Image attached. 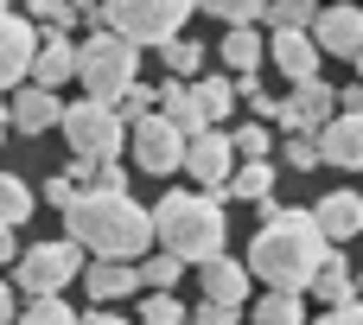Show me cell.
<instances>
[{
	"instance_id": "obj_1",
	"label": "cell",
	"mask_w": 363,
	"mask_h": 325,
	"mask_svg": "<svg viewBox=\"0 0 363 325\" xmlns=\"http://www.w3.org/2000/svg\"><path fill=\"white\" fill-rule=\"evenodd\" d=\"M262 230H255V243H249V281H268V294H306V281L319 275V262H325V236H319V224H313V211H300V204H262Z\"/></svg>"
},
{
	"instance_id": "obj_2",
	"label": "cell",
	"mask_w": 363,
	"mask_h": 325,
	"mask_svg": "<svg viewBox=\"0 0 363 325\" xmlns=\"http://www.w3.org/2000/svg\"><path fill=\"white\" fill-rule=\"evenodd\" d=\"M64 230L96 262H134L153 243V211H140L128 192H77L64 204Z\"/></svg>"
},
{
	"instance_id": "obj_3",
	"label": "cell",
	"mask_w": 363,
	"mask_h": 325,
	"mask_svg": "<svg viewBox=\"0 0 363 325\" xmlns=\"http://www.w3.org/2000/svg\"><path fill=\"white\" fill-rule=\"evenodd\" d=\"M153 236H160L166 255H179V262L191 268V262L223 255L230 217H223L217 192H166V198L153 204Z\"/></svg>"
},
{
	"instance_id": "obj_4",
	"label": "cell",
	"mask_w": 363,
	"mask_h": 325,
	"mask_svg": "<svg viewBox=\"0 0 363 325\" xmlns=\"http://www.w3.org/2000/svg\"><path fill=\"white\" fill-rule=\"evenodd\" d=\"M77 83L89 102H121V89L140 83V51L115 32H89L77 45Z\"/></svg>"
},
{
	"instance_id": "obj_5",
	"label": "cell",
	"mask_w": 363,
	"mask_h": 325,
	"mask_svg": "<svg viewBox=\"0 0 363 325\" xmlns=\"http://www.w3.org/2000/svg\"><path fill=\"white\" fill-rule=\"evenodd\" d=\"M191 13H198V0H102V32H115L140 51V45L179 38V26Z\"/></svg>"
},
{
	"instance_id": "obj_6",
	"label": "cell",
	"mask_w": 363,
	"mask_h": 325,
	"mask_svg": "<svg viewBox=\"0 0 363 325\" xmlns=\"http://www.w3.org/2000/svg\"><path fill=\"white\" fill-rule=\"evenodd\" d=\"M57 128H64V141H70V160H115L121 147H128V121L115 115V102H70L64 115H57Z\"/></svg>"
},
{
	"instance_id": "obj_7",
	"label": "cell",
	"mask_w": 363,
	"mask_h": 325,
	"mask_svg": "<svg viewBox=\"0 0 363 325\" xmlns=\"http://www.w3.org/2000/svg\"><path fill=\"white\" fill-rule=\"evenodd\" d=\"M83 275V249L64 236V243H32L13 255V287L26 300H45V294H64L70 281Z\"/></svg>"
},
{
	"instance_id": "obj_8",
	"label": "cell",
	"mask_w": 363,
	"mask_h": 325,
	"mask_svg": "<svg viewBox=\"0 0 363 325\" xmlns=\"http://www.w3.org/2000/svg\"><path fill=\"white\" fill-rule=\"evenodd\" d=\"M134 166H140V172H153V179H166V172H179V166H185V134H179L160 109L134 121Z\"/></svg>"
},
{
	"instance_id": "obj_9",
	"label": "cell",
	"mask_w": 363,
	"mask_h": 325,
	"mask_svg": "<svg viewBox=\"0 0 363 325\" xmlns=\"http://www.w3.org/2000/svg\"><path fill=\"white\" fill-rule=\"evenodd\" d=\"M338 115V89L332 83H294V96L281 102V115H274V128H287V134H319L325 121Z\"/></svg>"
},
{
	"instance_id": "obj_10",
	"label": "cell",
	"mask_w": 363,
	"mask_h": 325,
	"mask_svg": "<svg viewBox=\"0 0 363 325\" xmlns=\"http://www.w3.org/2000/svg\"><path fill=\"white\" fill-rule=\"evenodd\" d=\"M179 172H191L204 192H223V179L236 172V147H230V134H223V128L191 134V141H185V166H179Z\"/></svg>"
},
{
	"instance_id": "obj_11",
	"label": "cell",
	"mask_w": 363,
	"mask_h": 325,
	"mask_svg": "<svg viewBox=\"0 0 363 325\" xmlns=\"http://www.w3.org/2000/svg\"><path fill=\"white\" fill-rule=\"evenodd\" d=\"M306 32H313V45L332 51V57H357V45H363V6H357V0H332V6L313 13Z\"/></svg>"
},
{
	"instance_id": "obj_12",
	"label": "cell",
	"mask_w": 363,
	"mask_h": 325,
	"mask_svg": "<svg viewBox=\"0 0 363 325\" xmlns=\"http://www.w3.org/2000/svg\"><path fill=\"white\" fill-rule=\"evenodd\" d=\"M32 51H38V26H32L26 13H0V96L26 83Z\"/></svg>"
},
{
	"instance_id": "obj_13",
	"label": "cell",
	"mask_w": 363,
	"mask_h": 325,
	"mask_svg": "<svg viewBox=\"0 0 363 325\" xmlns=\"http://www.w3.org/2000/svg\"><path fill=\"white\" fill-rule=\"evenodd\" d=\"M313 147H319V166H351L363 172V115H332L319 134H313Z\"/></svg>"
},
{
	"instance_id": "obj_14",
	"label": "cell",
	"mask_w": 363,
	"mask_h": 325,
	"mask_svg": "<svg viewBox=\"0 0 363 325\" xmlns=\"http://www.w3.org/2000/svg\"><path fill=\"white\" fill-rule=\"evenodd\" d=\"M262 57H268V64H281V77H287V83H313L325 51L313 45V32H274V38L262 45Z\"/></svg>"
},
{
	"instance_id": "obj_15",
	"label": "cell",
	"mask_w": 363,
	"mask_h": 325,
	"mask_svg": "<svg viewBox=\"0 0 363 325\" xmlns=\"http://www.w3.org/2000/svg\"><path fill=\"white\" fill-rule=\"evenodd\" d=\"M57 115H64L57 89H38V83H19V96L6 102V128H19V134H51Z\"/></svg>"
},
{
	"instance_id": "obj_16",
	"label": "cell",
	"mask_w": 363,
	"mask_h": 325,
	"mask_svg": "<svg viewBox=\"0 0 363 325\" xmlns=\"http://www.w3.org/2000/svg\"><path fill=\"white\" fill-rule=\"evenodd\" d=\"M198 281H204V300H217V307H242V300H249V268H242L236 255L198 262Z\"/></svg>"
},
{
	"instance_id": "obj_17",
	"label": "cell",
	"mask_w": 363,
	"mask_h": 325,
	"mask_svg": "<svg viewBox=\"0 0 363 325\" xmlns=\"http://www.w3.org/2000/svg\"><path fill=\"white\" fill-rule=\"evenodd\" d=\"M313 224H319V236L338 249L345 236H357V230H363V198H357V192H332V198H319V204H313Z\"/></svg>"
},
{
	"instance_id": "obj_18",
	"label": "cell",
	"mask_w": 363,
	"mask_h": 325,
	"mask_svg": "<svg viewBox=\"0 0 363 325\" xmlns=\"http://www.w3.org/2000/svg\"><path fill=\"white\" fill-rule=\"evenodd\" d=\"M38 89H57V83H70L77 77V45L64 38V32H51V38H38V51H32V70H26Z\"/></svg>"
},
{
	"instance_id": "obj_19",
	"label": "cell",
	"mask_w": 363,
	"mask_h": 325,
	"mask_svg": "<svg viewBox=\"0 0 363 325\" xmlns=\"http://www.w3.org/2000/svg\"><path fill=\"white\" fill-rule=\"evenodd\" d=\"M153 109H160V115H166V121H172L185 141L211 128V121H204V109H198V96H191V83H179V77H166V83L153 89Z\"/></svg>"
},
{
	"instance_id": "obj_20",
	"label": "cell",
	"mask_w": 363,
	"mask_h": 325,
	"mask_svg": "<svg viewBox=\"0 0 363 325\" xmlns=\"http://www.w3.org/2000/svg\"><path fill=\"white\" fill-rule=\"evenodd\" d=\"M83 287L96 307H108V300H128L140 287V268L134 262H83Z\"/></svg>"
},
{
	"instance_id": "obj_21",
	"label": "cell",
	"mask_w": 363,
	"mask_h": 325,
	"mask_svg": "<svg viewBox=\"0 0 363 325\" xmlns=\"http://www.w3.org/2000/svg\"><path fill=\"white\" fill-rule=\"evenodd\" d=\"M223 192L242 198V204H268V198H274V166H268V160H242V166L223 179Z\"/></svg>"
},
{
	"instance_id": "obj_22",
	"label": "cell",
	"mask_w": 363,
	"mask_h": 325,
	"mask_svg": "<svg viewBox=\"0 0 363 325\" xmlns=\"http://www.w3.org/2000/svg\"><path fill=\"white\" fill-rule=\"evenodd\" d=\"M306 287H313L325 307H345V300H357V294H351V262H345L338 249H325V262H319V275H313Z\"/></svg>"
},
{
	"instance_id": "obj_23",
	"label": "cell",
	"mask_w": 363,
	"mask_h": 325,
	"mask_svg": "<svg viewBox=\"0 0 363 325\" xmlns=\"http://www.w3.org/2000/svg\"><path fill=\"white\" fill-rule=\"evenodd\" d=\"M262 45H268V38H262L255 26H230V32H223V64H230V70H262Z\"/></svg>"
},
{
	"instance_id": "obj_24",
	"label": "cell",
	"mask_w": 363,
	"mask_h": 325,
	"mask_svg": "<svg viewBox=\"0 0 363 325\" xmlns=\"http://www.w3.org/2000/svg\"><path fill=\"white\" fill-rule=\"evenodd\" d=\"M191 96H198V109H204V121L217 128L223 115H236V83L230 77H198L191 83Z\"/></svg>"
},
{
	"instance_id": "obj_25",
	"label": "cell",
	"mask_w": 363,
	"mask_h": 325,
	"mask_svg": "<svg viewBox=\"0 0 363 325\" xmlns=\"http://www.w3.org/2000/svg\"><path fill=\"white\" fill-rule=\"evenodd\" d=\"M153 51H160V64H166L179 83L204 70V45H198V38H185V32H179V38H166V45H153Z\"/></svg>"
},
{
	"instance_id": "obj_26",
	"label": "cell",
	"mask_w": 363,
	"mask_h": 325,
	"mask_svg": "<svg viewBox=\"0 0 363 325\" xmlns=\"http://www.w3.org/2000/svg\"><path fill=\"white\" fill-rule=\"evenodd\" d=\"M249 325H306V300L300 294H262Z\"/></svg>"
},
{
	"instance_id": "obj_27",
	"label": "cell",
	"mask_w": 363,
	"mask_h": 325,
	"mask_svg": "<svg viewBox=\"0 0 363 325\" xmlns=\"http://www.w3.org/2000/svg\"><path fill=\"white\" fill-rule=\"evenodd\" d=\"M26 217H32V185L13 179V172H0V230H19Z\"/></svg>"
},
{
	"instance_id": "obj_28",
	"label": "cell",
	"mask_w": 363,
	"mask_h": 325,
	"mask_svg": "<svg viewBox=\"0 0 363 325\" xmlns=\"http://www.w3.org/2000/svg\"><path fill=\"white\" fill-rule=\"evenodd\" d=\"M313 13H319V0H268L262 6V19H274V32H306Z\"/></svg>"
},
{
	"instance_id": "obj_29",
	"label": "cell",
	"mask_w": 363,
	"mask_h": 325,
	"mask_svg": "<svg viewBox=\"0 0 363 325\" xmlns=\"http://www.w3.org/2000/svg\"><path fill=\"white\" fill-rule=\"evenodd\" d=\"M19 325H83L77 307H64L57 294H45V300H26V313H13Z\"/></svg>"
},
{
	"instance_id": "obj_30",
	"label": "cell",
	"mask_w": 363,
	"mask_h": 325,
	"mask_svg": "<svg viewBox=\"0 0 363 325\" xmlns=\"http://www.w3.org/2000/svg\"><path fill=\"white\" fill-rule=\"evenodd\" d=\"M179 275H185V262H179V255H166V249L140 262V287H153V294H172V287H179Z\"/></svg>"
},
{
	"instance_id": "obj_31",
	"label": "cell",
	"mask_w": 363,
	"mask_h": 325,
	"mask_svg": "<svg viewBox=\"0 0 363 325\" xmlns=\"http://www.w3.org/2000/svg\"><path fill=\"white\" fill-rule=\"evenodd\" d=\"M230 147H236V160H268V147H274V134H268L262 121H242V128L230 134Z\"/></svg>"
},
{
	"instance_id": "obj_32",
	"label": "cell",
	"mask_w": 363,
	"mask_h": 325,
	"mask_svg": "<svg viewBox=\"0 0 363 325\" xmlns=\"http://www.w3.org/2000/svg\"><path fill=\"white\" fill-rule=\"evenodd\" d=\"M198 6H204V13H217L223 26H255L268 0H198Z\"/></svg>"
},
{
	"instance_id": "obj_33",
	"label": "cell",
	"mask_w": 363,
	"mask_h": 325,
	"mask_svg": "<svg viewBox=\"0 0 363 325\" xmlns=\"http://www.w3.org/2000/svg\"><path fill=\"white\" fill-rule=\"evenodd\" d=\"M26 19H38L45 32H70V0H26Z\"/></svg>"
},
{
	"instance_id": "obj_34",
	"label": "cell",
	"mask_w": 363,
	"mask_h": 325,
	"mask_svg": "<svg viewBox=\"0 0 363 325\" xmlns=\"http://www.w3.org/2000/svg\"><path fill=\"white\" fill-rule=\"evenodd\" d=\"M140 325H185V307H179V294H147V307H140Z\"/></svg>"
},
{
	"instance_id": "obj_35",
	"label": "cell",
	"mask_w": 363,
	"mask_h": 325,
	"mask_svg": "<svg viewBox=\"0 0 363 325\" xmlns=\"http://www.w3.org/2000/svg\"><path fill=\"white\" fill-rule=\"evenodd\" d=\"M281 166H287V172H313V166H319V147H313V134H287V147H281Z\"/></svg>"
},
{
	"instance_id": "obj_36",
	"label": "cell",
	"mask_w": 363,
	"mask_h": 325,
	"mask_svg": "<svg viewBox=\"0 0 363 325\" xmlns=\"http://www.w3.org/2000/svg\"><path fill=\"white\" fill-rule=\"evenodd\" d=\"M115 115H121V121L153 115V89H147V83H128V89H121V102H115Z\"/></svg>"
},
{
	"instance_id": "obj_37",
	"label": "cell",
	"mask_w": 363,
	"mask_h": 325,
	"mask_svg": "<svg viewBox=\"0 0 363 325\" xmlns=\"http://www.w3.org/2000/svg\"><path fill=\"white\" fill-rule=\"evenodd\" d=\"M236 313H242V307H217V300H204V307L185 313V319H198V325H236Z\"/></svg>"
},
{
	"instance_id": "obj_38",
	"label": "cell",
	"mask_w": 363,
	"mask_h": 325,
	"mask_svg": "<svg viewBox=\"0 0 363 325\" xmlns=\"http://www.w3.org/2000/svg\"><path fill=\"white\" fill-rule=\"evenodd\" d=\"M306 325H363V307L345 300V307H325V319H306Z\"/></svg>"
},
{
	"instance_id": "obj_39",
	"label": "cell",
	"mask_w": 363,
	"mask_h": 325,
	"mask_svg": "<svg viewBox=\"0 0 363 325\" xmlns=\"http://www.w3.org/2000/svg\"><path fill=\"white\" fill-rule=\"evenodd\" d=\"M70 198H77V185H70L64 172H57V179H45V204H51V211H64Z\"/></svg>"
},
{
	"instance_id": "obj_40",
	"label": "cell",
	"mask_w": 363,
	"mask_h": 325,
	"mask_svg": "<svg viewBox=\"0 0 363 325\" xmlns=\"http://www.w3.org/2000/svg\"><path fill=\"white\" fill-rule=\"evenodd\" d=\"M338 109H345V115H363V83H351V89H338Z\"/></svg>"
},
{
	"instance_id": "obj_41",
	"label": "cell",
	"mask_w": 363,
	"mask_h": 325,
	"mask_svg": "<svg viewBox=\"0 0 363 325\" xmlns=\"http://www.w3.org/2000/svg\"><path fill=\"white\" fill-rule=\"evenodd\" d=\"M13 313H19V294H13V281H0V325L13 319Z\"/></svg>"
},
{
	"instance_id": "obj_42",
	"label": "cell",
	"mask_w": 363,
	"mask_h": 325,
	"mask_svg": "<svg viewBox=\"0 0 363 325\" xmlns=\"http://www.w3.org/2000/svg\"><path fill=\"white\" fill-rule=\"evenodd\" d=\"M83 325H134V319H121V313H83Z\"/></svg>"
},
{
	"instance_id": "obj_43",
	"label": "cell",
	"mask_w": 363,
	"mask_h": 325,
	"mask_svg": "<svg viewBox=\"0 0 363 325\" xmlns=\"http://www.w3.org/2000/svg\"><path fill=\"white\" fill-rule=\"evenodd\" d=\"M13 255H19V243H13V230H0V268H6Z\"/></svg>"
},
{
	"instance_id": "obj_44",
	"label": "cell",
	"mask_w": 363,
	"mask_h": 325,
	"mask_svg": "<svg viewBox=\"0 0 363 325\" xmlns=\"http://www.w3.org/2000/svg\"><path fill=\"white\" fill-rule=\"evenodd\" d=\"M351 294H357V307H363V275H351Z\"/></svg>"
},
{
	"instance_id": "obj_45",
	"label": "cell",
	"mask_w": 363,
	"mask_h": 325,
	"mask_svg": "<svg viewBox=\"0 0 363 325\" xmlns=\"http://www.w3.org/2000/svg\"><path fill=\"white\" fill-rule=\"evenodd\" d=\"M357 83H363V45H357Z\"/></svg>"
},
{
	"instance_id": "obj_46",
	"label": "cell",
	"mask_w": 363,
	"mask_h": 325,
	"mask_svg": "<svg viewBox=\"0 0 363 325\" xmlns=\"http://www.w3.org/2000/svg\"><path fill=\"white\" fill-rule=\"evenodd\" d=\"M0 121H6V96H0Z\"/></svg>"
},
{
	"instance_id": "obj_47",
	"label": "cell",
	"mask_w": 363,
	"mask_h": 325,
	"mask_svg": "<svg viewBox=\"0 0 363 325\" xmlns=\"http://www.w3.org/2000/svg\"><path fill=\"white\" fill-rule=\"evenodd\" d=\"M0 141H6V121H0Z\"/></svg>"
},
{
	"instance_id": "obj_48",
	"label": "cell",
	"mask_w": 363,
	"mask_h": 325,
	"mask_svg": "<svg viewBox=\"0 0 363 325\" xmlns=\"http://www.w3.org/2000/svg\"><path fill=\"white\" fill-rule=\"evenodd\" d=\"M0 13H6V0H0Z\"/></svg>"
},
{
	"instance_id": "obj_49",
	"label": "cell",
	"mask_w": 363,
	"mask_h": 325,
	"mask_svg": "<svg viewBox=\"0 0 363 325\" xmlns=\"http://www.w3.org/2000/svg\"><path fill=\"white\" fill-rule=\"evenodd\" d=\"M325 6H332V0H325Z\"/></svg>"
},
{
	"instance_id": "obj_50",
	"label": "cell",
	"mask_w": 363,
	"mask_h": 325,
	"mask_svg": "<svg viewBox=\"0 0 363 325\" xmlns=\"http://www.w3.org/2000/svg\"><path fill=\"white\" fill-rule=\"evenodd\" d=\"M357 236H363V230H357Z\"/></svg>"
}]
</instances>
